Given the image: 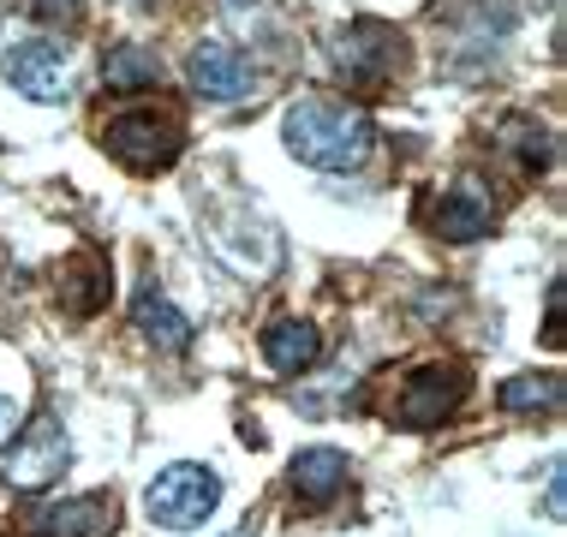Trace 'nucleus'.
<instances>
[{"label": "nucleus", "instance_id": "1", "mask_svg": "<svg viewBox=\"0 0 567 537\" xmlns=\"http://www.w3.org/2000/svg\"><path fill=\"white\" fill-rule=\"evenodd\" d=\"M281 144H287V156L317 167V174H359L377 149V126H371V114L352 107V102L305 96V102L287 107Z\"/></svg>", "mask_w": 567, "mask_h": 537}, {"label": "nucleus", "instance_id": "10", "mask_svg": "<svg viewBox=\"0 0 567 537\" xmlns=\"http://www.w3.org/2000/svg\"><path fill=\"white\" fill-rule=\"evenodd\" d=\"M431 234L449 239V245H472L489 234V197L472 186V179H460L454 192H442V204L431 209Z\"/></svg>", "mask_w": 567, "mask_h": 537}, {"label": "nucleus", "instance_id": "5", "mask_svg": "<svg viewBox=\"0 0 567 537\" xmlns=\"http://www.w3.org/2000/svg\"><path fill=\"white\" fill-rule=\"evenodd\" d=\"M329 54H334V72H341L352 90H382L394 72H401L406 42H401V30H389V24H377V19H359V24L334 30Z\"/></svg>", "mask_w": 567, "mask_h": 537}, {"label": "nucleus", "instance_id": "9", "mask_svg": "<svg viewBox=\"0 0 567 537\" xmlns=\"http://www.w3.org/2000/svg\"><path fill=\"white\" fill-rule=\"evenodd\" d=\"M114 496H72V502H49V508H37L24 519L30 537H102L114 531Z\"/></svg>", "mask_w": 567, "mask_h": 537}, {"label": "nucleus", "instance_id": "20", "mask_svg": "<svg viewBox=\"0 0 567 537\" xmlns=\"http://www.w3.org/2000/svg\"><path fill=\"white\" fill-rule=\"evenodd\" d=\"M549 519H561V459L549 466Z\"/></svg>", "mask_w": 567, "mask_h": 537}, {"label": "nucleus", "instance_id": "12", "mask_svg": "<svg viewBox=\"0 0 567 537\" xmlns=\"http://www.w3.org/2000/svg\"><path fill=\"white\" fill-rule=\"evenodd\" d=\"M287 484H293V496L305 508H323V502H334L347 489V454L341 448H305L287 466Z\"/></svg>", "mask_w": 567, "mask_h": 537}, {"label": "nucleus", "instance_id": "13", "mask_svg": "<svg viewBox=\"0 0 567 537\" xmlns=\"http://www.w3.org/2000/svg\"><path fill=\"white\" fill-rule=\"evenodd\" d=\"M264 359H269V371L299 376V371H311V364L323 359V334H317V322H305V317H281V322L264 329Z\"/></svg>", "mask_w": 567, "mask_h": 537}, {"label": "nucleus", "instance_id": "2", "mask_svg": "<svg viewBox=\"0 0 567 537\" xmlns=\"http://www.w3.org/2000/svg\"><path fill=\"white\" fill-rule=\"evenodd\" d=\"M216 508H221V478L209 466H197V459L162 466L144 489V514L156 519L162 531H197Z\"/></svg>", "mask_w": 567, "mask_h": 537}, {"label": "nucleus", "instance_id": "15", "mask_svg": "<svg viewBox=\"0 0 567 537\" xmlns=\"http://www.w3.org/2000/svg\"><path fill=\"white\" fill-rule=\"evenodd\" d=\"M102 84L109 90H156L162 84V60L150 49H137V42H126V49H114L109 60H102Z\"/></svg>", "mask_w": 567, "mask_h": 537}, {"label": "nucleus", "instance_id": "21", "mask_svg": "<svg viewBox=\"0 0 567 537\" xmlns=\"http://www.w3.org/2000/svg\"><path fill=\"white\" fill-rule=\"evenodd\" d=\"M7 424H12V401L0 394V430H7Z\"/></svg>", "mask_w": 567, "mask_h": 537}, {"label": "nucleus", "instance_id": "19", "mask_svg": "<svg viewBox=\"0 0 567 537\" xmlns=\"http://www.w3.org/2000/svg\"><path fill=\"white\" fill-rule=\"evenodd\" d=\"M549 347H561V275L549 281Z\"/></svg>", "mask_w": 567, "mask_h": 537}, {"label": "nucleus", "instance_id": "4", "mask_svg": "<svg viewBox=\"0 0 567 537\" xmlns=\"http://www.w3.org/2000/svg\"><path fill=\"white\" fill-rule=\"evenodd\" d=\"M66 466H72V442H66V424H60L54 412H37V419L12 436V448L0 454V478H7L12 489H24V496L60 484Z\"/></svg>", "mask_w": 567, "mask_h": 537}, {"label": "nucleus", "instance_id": "6", "mask_svg": "<svg viewBox=\"0 0 567 537\" xmlns=\"http://www.w3.org/2000/svg\"><path fill=\"white\" fill-rule=\"evenodd\" d=\"M460 389H466V371H454V364H424V371H412L406 389L394 394V424L436 430L460 406Z\"/></svg>", "mask_w": 567, "mask_h": 537}, {"label": "nucleus", "instance_id": "22", "mask_svg": "<svg viewBox=\"0 0 567 537\" xmlns=\"http://www.w3.org/2000/svg\"><path fill=\"white\" fill-rule=\"evenodd\" d=\"M227 537H251V526H245V531H227Z\"/></svg>", "mask_w": 567, "mask_h": 537}, {"label": "nucleus", "instance_id": "14", "mask_svg": "<svg viewBox=\"0 0 567 537\" xmlns=\"http://www.w3.org/2000/svg\"><path fill=\"white\" fill-rule=\"evenodd\" d=\"M132 322H137V334H144V341H156L162 352H186L192 347V317L179 311V304H167L156 287H150V293H137Z\"/></svg>", "mask_w": 567, "mask_h": 537}, {"label": "nucleus", "instance_id": "16", "mask_svg": "<svg viewBox=\"0 0 567 537\" xmlns=\"http://www.w3.org/2000/svg\"><path fill=\"white\" fill-rule=\"evenodd\" d=\"M502 144H514L519 167H532V174H544V167L556 162V137L544 126H532V120H508V126H502Z\"/></svg>", "mask_w": 567, "mask_h": 537}, {"label": "nucleus", "instance_id": "3", "mask_svg": "<svg viewBox=\"0 0 567 537\" xmlns=\"http://www.w3.org/2000/svg\"><path fill=\"white\" fill-rule=\"evenodd\" d=\"M102 149H109L120 167H132V174H167V167L179 162V149H186V137H179V120L132 107V114H114L109 126H102Z\"/></svg>", "mask_w": 567, "mask_h": 537}, {"label": "nucleus", "instance_id": "8", "mask_svg": "<svg viewBox=\"0 0 567 537\" xmlns=\"http://www.w3.org/2000/svg\"><path fill=\"white\" fill-rule=\"evenodd\" d=\"M186 72H192V84H197V96H204V102H239V96H251V84H257L251 60L234 54V49H221V42H197L192 60H186Z\"/></svg>", "mask_w": 567, "mask_h": 537}, {"label": "nucleus", "instance_id": "7", "mask_svg": "<svg viewBox=\"0 0 567 537\" xmlns=\"http://www.w3.org/2000/svg\"><path fill=\"white\" fill-rule=\"evenodd\" d=\"M7 84L19 90L24 102H60L66 96V54H60V42H12L7 49Z\"/></svg>", "mask_w": 567, "mask_h": 537}, {"label": "nucleus", "instance_id": "18", "mask_svg": "<svg viewBox=\"0 0 567 537\" xmlns=\"http://www.w3.org/2000/svg\"><path fill=\"white\" fill-rule=\"evenodd\" d=\"M12 7H19L24 19L49 24V30H72L84 19V0H12Z\"/></svg>", "mask_w": 567, "mask_h": 537}, {"label": "nucleus", "instance_id": "11", "mask_svg": "<svg viewBox=\"0 0 567 537\" xmlns=\"http://www.w3.org/2000/svg\"><path fill=\"white\" fill-rule=\"evenodd\" d=\"M109 257L102 251H72L66 264H60V304H66L72 317H96L102 304H109Z\"/></svg>", "mask_w": 567, "mask_h": 537}, {"label": "nucleus", "instance_id": "17", "mask_svg": "<svg viewBox=\"0 0 567 537\" xmlns=\"http://www.w3.org/2000/svg\"><path fill=\"white\" fill-rule=\"evenodd\" d=\"M502 406L508 412H556L561 406V376H514L502 389Z\"/></svg>", "mask_w": 567, "mask_h": 537}]
</instances>
